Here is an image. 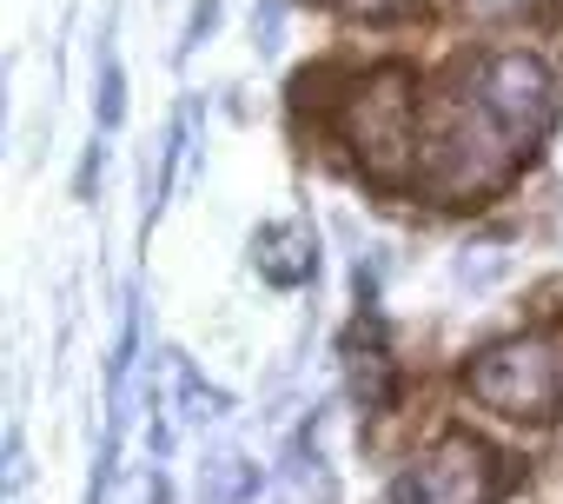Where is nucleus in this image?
<instances>
[{
    "mask_svg": "<svg viewBox=\"0 0 563 504\" xmlns=\"http://www.w3.org/2000/svg\"><path fill=\"white\" fill-rule=\"evenodd\" d=\"M339 140L358 153L365 179L398 186L418 179V74L411 67H372L339 100Z\"/></svg>",
    "mask_w": 563,
    "mask_h": 504,
    "instance_id": "f257e3e1",
    "label": "nucleus"
},
{
    "mask_svg": "<svg viewBox=\"0 0 563 504\" xmlns=\"http://www.w3.org/2000/svg\"><path fill=\"white\" fill-rule=\"evenodd\" d=\"M464 392L510 418V425H556L563 418V339L556 332H510L471 352Z\"/></svg>",
    "mask_w": 563,
    "mask_h": 504,
    "instance_id": "f03ea898",
    "label": "nucleus"
},
{
    "mask_svg": "<svg viewBox=\"0 0 563 504\" xmlns=\"http://www.w3.org/2000/svg\"><path fill=\"white\" fill-rule=\"evenodd\" d=\"M477 107H484V120L530 160L543 140H550V127H556V74L537 61V54H523V47H497V54H484L477 67H471V87H464Z\"/></svg>",
    "mask_w": 563,
    "mask_h": 504,
    "instance_id": "7ed1b4c3",
    "label": "nucleus"
},
{
    "mask_svg": "<svg viewBox=\"0 0 563 504\" xmlns=\"http://www.w3.org/2000/svg\"><path fill=\"white\" fill-rule=\"evenodd\" d=\"M510 484H517V471H510L504 451H490V445L471 438V431H444V438L391 484V504H497Z\"/></svg>",
    "mask_w": 563,
    "mask_h": 504,
    "instance_id": "20e7f679",
    "label": "nucleus"
},
{
    "mask_svg": "<svg viewBox=\"0 0 563 504\" xmlns=\"http://www.w3.org/2000/svg\"><path fill=\"white\" fill-rule=\"evenodd\" d=\"M358 299H365V313H358L352 332H345V385H352V398H358L365 418H385V412L398 405V359H391V332H385V319L372 313V286H365V273H358Z\"/></svg>",
    "mask_w": 563,
    "mask_h": 504,
    "instance_id": "39448f33",
    "label": "nucleus"
},
{
    "mask_svg": "<svg viewBox=\"0 0 563 504\" xmlns=\"http://www.w3.org/2000/svg\"><path fill=\"white\" fill-rule=\"evenodd\" d=\"M133 359H140V306H126L120 319V339H113V359H107V431H100V451H93V478H87V504H107L113 497V478H120V445H126V405H133Z\"/></svg>",
    "mask_w": 563,
    "mask_h": 504,
    "instance_id": "423d86ee",
    "label": "nucleus"
},
{
    "mask_svg": "<svg viewBox=\"0 0 563 504\" xmlns=\"http://www.w3.org/2000/svg\"><path fill=\"white\" fill-rule=\"evenodd\" d=\"M252 273L272 293H299L319 280V226L312 219H258L252 226Z\"/></svg>",
    "mask_w": 563,
    "mask_h": 504,
    "instance_id": "0eeeda50",
    "label": "nucleus"
},
{
    "mask_svg": "<svg viewBox=\"0 0 563 504\" xmlns=\"http://www.w3.org/2000/svg\"><path fill=\"white\" fill-rule=\"evenodd\" d=\"M166 385H173V398H179V418L186 425H212V418H225L232 412V398L186 359V352H166Z\"/></svg>",
    "mask_w": 563,
    "mask_h": 504,
    "instance_id": "6e6552de",
    "label": "nucleus"
},
{
    "mask_svg": "<svg viewBox=\"0 0 563 504\" xmlns=\"http://www.w3.org/2000/svg\"><path fill=\"white\" fill-rule=\"evenodd\" d=\"M258 491H265V471H258L245 451H225V458L206 464V478H199V504H258Z\"/></svg>",
    "mask_w": 563,
    "mask_h": 504,
    "instance_id": "1a4fd4ad",
    "label": "nucleus"
},
{
    "mask_svg": "<svg viewBox=\"0 0 563 504\" xmlns=\"http://www.w3.org/2000/svg\"><path fill=\"white\" fill-rule=\"evenodd\" d=\"M126 120V67H120V47H113V28L100 34V54H93V127L113 133Z\"/></svg>",
    "mask_w": 563,
    "mask_h": 504,
    "instance_id": "9d476101",
    "label": "nucleus"
},
{
    "mask_svg": "<svg viewBox=\"0 0 563 504\" xmlns=\"http://www.w3.org/2000/svg\"><path fill=\"white\" fill-rule=\"evenodd\" d=\"M192 120H199V107L186 100V107L173 113V127H166L159 179H146V219H159V206H166V199H173V186H179V166H186V153H192Z\"/></svg>",
    "mask_w": 563,
    "mask_h": 504,
    "instance_id": "9b49d317",
    "label": "nucleus"
},
{
    "mask_svg": "<svg viewBox=\"0 0 563 504\" xmlns=\"http://www.w3.org/2000/svg\"><path fill=\"white\" fill-rule=\"evenodd\" d=\"M219 8H225V0H199V8L186 14V34H179V61H192V54H199V41H212V28H219Z\"/></svg>",
    "mask_w": 563,
    "mask_h": 504,
    "instance_id": "f8f14e48",
    "label": "nucleus"
},
{
    "mask_svg": "<svg viewBox=\"0 0 563 504\" xmlns=\"http://www.w3.org/2000/svg\"><path fill=\"white\" fill-rule=\"evenodd\" d=\"M27 484V438H21V418H8V497Z\"/></svg>",
    "mask_w": 563,
    "mask_h": 504,
    "instance_id": "ddd939ff",
    "label": "nucleus"
},
{
    "mask_svg": "<svg viewBox=\"0 0 563 504\" xmlns=\"http://www.w3.org/2000/svg\"><path fill=\"white\" fill-rule=\"evenodd\" d=\"M252 34H258V54L278 47V0H265V14H252Z\"/></svg>",
    "mask_w": 563,
    "mask_h": 504,
    "instance_id": "4468645a",
    "label": "nucleus"
}]
</instances>
